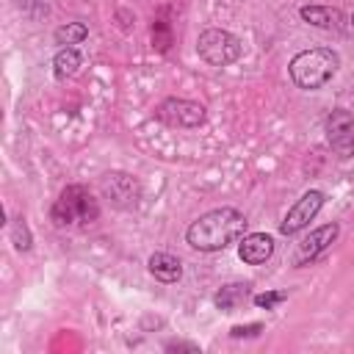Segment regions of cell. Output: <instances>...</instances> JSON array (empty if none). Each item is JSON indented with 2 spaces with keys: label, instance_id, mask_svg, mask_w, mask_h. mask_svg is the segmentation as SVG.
Segmentation results:
<instances>
[{
  "label": "cell",
  "instance_id": "1",
  "mask_svg": "<svg viewBox=\"0 0 354 354\" xmlns=\"http://www.w3.org/2000/svg\"><path fill=\"white\" fill-rule=\"evenodd\" d=\"M246 230V216L235 207H213L185 230V241L196 252H221Z\"/></svg>",
  "mask_w": 354,
  "mask_h": 354
},
{
  "label": "cell",
  "instance_id": "2",
  "mask_svg": "<svg viewBox=\"0 0 354 354\" xmlns=\"http://www.w3.org/2000/svg\"><path fill=\"white\" fill-rule=\"evenodd\" d=\"M340 66V55L329 47H313V50H301L290 58L288 64V75L293 80L296 88L301 91H315L321 86H326L335 72Z\"/></svg>",
  "mask_w": 354,
  "mask_h": 354
},
{
  "label": "cell",
  "instance_id": "3",
  "mask_svg": "<svg viewBox=\"0 0 354 354\" xmlns=\"http://www.w3.org/2000/svg\"><path fill=\"white\" fill-rule=\"evenodd\" d=\"M50 218L55 221V227H72V224H94L100 218V205L97 199L88 194L86 185L72 183L66 185L58 199L53 202Z\"/></svg>",
  "mask_w": 354,
  "mask_h": 354
},
{
  "label": "cell",
  "instance_id": "4",
  "mask_svg": "<svg viewBox=\"0 0 354 354\" xmlns=\"http://www.w3.org/2000/svg\"><path fill=\"white\" fill-rule=\"evenodd\" d=\"M196 53L207 66H230L243 55V44L224 28H205L196 39Z\"/></svg>",
  "mask_w": 354,
  "mask_h": 354
},
{
  "label": "cell",
  "instance_id": "5",
  "mask_svg": "<svg viewBox=\"0 0 354 354\" xmlns=\"http://www.w3.org/2000/svg\"><path fill=\"white\" fill-rule=\"evenodd\" d=\"M155 116L160 122H166L169 127H183V130H194L199 124H205L207 119V111L202 102H194V100H185V97H166Z\"/></svg>",
  "mask_w": 354,
  "mask_h": 354
},
{
  "label": "cell",
  "instance_id": "6",
  "mask_svg": "<svg viewBox=\"0 0 354 354\" xmlns=\"http://www.w3.org/2000/svg\"><path fill=\"white\" fill-rule=\"evenodd\" d=\"M100 191L119 210H130L141 199V183L127 171H105L100 177Z\"/></svg>",
  "mask_w": 354,
  "mask_h": 354
},
{
  "label": "cell",
  "instance_id": "7",
  "mask_svg": "<svg viewBox=\"0 0 354 354\" xmlns=\"http://www.w3.org/2000/svg\"><path fill=\"white\" fill-rule=\"evenodd\" d=\"M324 207V194L321 191H304L296 202H293V207L285 213V218L279 221V232L282 235H296V232H301L315 216H318V210Z\"/></svg>",
  "mask_w": 354,
  "mask_h": 354
},
{
  "label": "cell",
  "instance_id": "8",
  "mask_svg": "<svg viewBox=\"0 0 354 354\" xmlns=\"http://www.w3.org/2000/svg\"><path fill=\"white\" fill-rule=\"evenodd\" d=\"M324 127H326V141H329L332 152L340 158H351L354 155V116L348 111L337 108L326 116Z\"/></svg>",
  "mask_w": 354,
  "mask_h": 354
},
{
  "label": "cell",
  "instance_id": "9",
  "mask_svg": "<svg viewBox=\"0 0 354 354\" xmlns=\"http://www.w3.org/2000/svg\"><path fill=\"white\" fill-rule=\"evenodd\" d=\"M337 232H340V227L332 221V224H324V227L313 230L310 235H304L301 243H299V249H296V266H304V263L318 260V257L335 243Z\"/></svg>",
  "mask_w": 354,
  "mask_h": 354
},
{
  "label": "cell",
  "instance_id": "10",
  "mask_svg": "<svg viewBox=\"0 0 354 354\" xmlns=\"http://www.w3.org/2000/svg\"><path fill=\"white\" fill-rule=\"evenodd\" d=\"M274 254V238L266 232H249L238 243V257L246 266H263Z\"/></svg>",
  "mask_w": 354,
  "mask_h": 354
},
{
  "label": "cell",
  "instance_id": "11",
  "mask_svg": "<svg viewBox=\"0 0 354 354\" xmlns=\"http://www.w3.org/2000/svg\"><path fill=\"white\" fill-rule=\"evenodd\" d=\"M147 268H149V274H152L158 282H166V285L180 282V277H183V263H180V257H174V254H169V252H155V254H149Z\"/></svg>",
  "mask_w": 354,
  "mask_h": 354
},
{
  "label": "cell",
  "instance_id": "12",
  "mask_svg": "<svg viewBox=\"0 0 354 354\" xmlns=\"http://www.w3.org/2000/svg\"><path fill=\"white\" fill-rule=\"evenodd\" d=\"M299 17L304 22H310V25L326 28V30L340 28V22H343V14L337 8H332V6H301L299 8Z\"/></svg>",
  "mask_w": 354,
  "mask_h": 354
},
{
  "label": "cell",
  "instance_id": "13",
  "mask_svg": "<svg viewBox=\"0 0 354 354\" xmlns=\"http://www.w3.org/2000/svg\"><path fill=\"white\" fill-rule=\"evenodd\" d=\"M249 296V282H230V285H221L213 296V304L224 313H232L238 304H243Z\"/></svg>",
  "mask_w": 354,
  "mask_h": 354
},
{
  "label": "cell",
  "instance_id": "14",
  "mask_svg": "<svg viewBox=\"0 0 354 354\" xmlns=\"http://www.w3.org/2000/svg\"><path fill=\"white\" fill-rule=\"evenodd\" d=\"M80 69V53L75 47H61L53 58V75L55 80H66V77H75Z\"/></svg>",
  "mask_w": 354,
  "mask_h": 354
},
{
  "label": "cell",
  "instance_id": "15",
  "mask_svg": "<svg viewBox=\"0 0 354 354\" xmlns=\"http://www.w3.org/2000/svg\"><path fill=\"white\" fill-rule=\"evenodd\" d=\"M86 36H88V25H83V22H66V25L55 28V33H53L55 44H61V47H75Z\"/></svg>",
  "mask_w": 354,
  "mask_h": 354
},
{
  "label": "cell",
  "instance_id": "16",
  "mask_svg": "<svg viewBox=\"0 0 354 354\" xmlns=\"http://www.w3.org/2000/svg\"><path fill=\"white\" fill-rule=\"evenodd\" d=\"M8 232H11V243H14L17 252H28V249H30L33 235H30V230H28V224H25L22 216H14V218H11Z\"/></svg>",
  "mask_w": 354,
  "mask_h": 354
},
{
  "label": "cell",
  "instance_id": "17",
  "mask_svg": "<svg viewBox=\"0 0 354 354\" xmlns=\"http://www.w3.org/2000/svg\"><path fill=\"white\" fill-rule=\"evenodd\" d=\"M152 47L160 50V53H166L171 47V28H169V22L155 19V25H152Z\"/></svg>",
  "mask_w": 354,
  "mask_h": 354
},
{
  "label": "cell",
  "instance_id": "18",
  "mask_svg": "<svg viewBox=\"0 0 354 354\" xmlns=\"http://www.w3.org/2000/svg\"><path fill=\"white\" fill-rule=\"evenodd\" d=\"M288 299V293L285 290H268V293H257L252 301L257 304V307H263V310H274L279 301H285Z\"/></svg>",
  "mask_w": 354,
  "mask_h": 354
},
{
  "label": "cell",
  "instance_id": "19",
  "mask_svg": "<svg viewBox=\"0 0 354 354\" xmlns=\"http://www.w3.org/2000/svg\"><path fill=\"white\" fill-rule=\"evenodd\" d=\"M260 332H263V324H246V326H241V324H238V326H232V329H230V335H232V337H257Z\"/></svg>",
  "mask_w": 354,
  "mask_h": 354
},
{
  "label": "cell",
  "instance_id": "20",
  "mask_svg": "<svg viewBox=\"0 0 354 354\" xmlns=\"http://www.w3.org/2000/svg\"><path fill=\"white\" fill-rule=\"evenodd\" d=\"M166 348L169 351H199L196 343H183V340H171V343H166Z\"/></svg>",
  "mask_w": 354,
  "mask_h": 354
},
{
  "label": "cell",
  "instance_id": "21",
  "mask_svg": "<svg viewBox=\"0 0 354 354\" xmlns=\"http://www.w3.org/2000/svg\"><path fill=\"white\" fill-rule=\"evenodd\" d=\"M351 25H354V14H351Z\"/></svg>",
  "mask_w": 354,
  "mask_h": 354
}]
</instances>
